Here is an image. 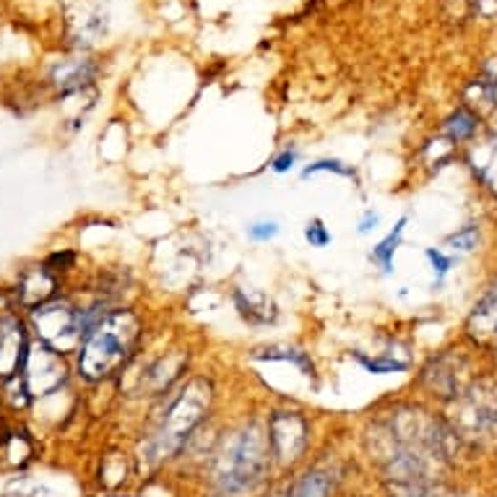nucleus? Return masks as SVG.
Listing matches in <instances>:
<instances>
[{
    "mask_svg": "<svg viewBox=\"0 0 497 497\" xmlns=\"http://www.w3.org/2000/svg\"><path fill=\"white\" fill-rule=\"evenodd\" d=\"M284 490H287V477H281V482L273 485V487H269L261 497H284Z\"/></svg>",
    "mask_w": 497,
    "mask_h": 497,
    "instance_id": "nucleus-30",
    "label": "nucleus"
},
{
    "mask_svg": "<svg viewBox=\"0 0 497 497\" xmlns=\"http://www.w3.org/2000/svg\"><path fill=\"white\" fill-rule=\"evenodd\" d=\"M273 471L266 424L245 419L217 443L206 477L214 497H250L269 485Z\"/></svg>",
    "mask_w": 497,
    "mask_h": 497,
    "instance_id": "nucleus-1",
    "label": "nucleus"
},
{
    "mask_svg": "<svg viewBox=\"0 0 497 497\" xmlns=\"http://www.w3.org/2000/svg\"><path fill=\"white\" fill-rule=\"evenodd\" d=\"M469 336L482 347H497V287H493L471 310L466 323Z\"/></svg>",
    "mask_w": 497,
    "mask_h": 497,
    "instance_id": "nucleus-11",
    "label": "nucleus"
},
{
    "mask_svg": "<svg viewBox=\"0 0 497 497\" xmlns=\"http://www.w3.org/2000/svg\"><path fill=\"white\" fill-rule=\"evenodd\" d=\"M305 237H308V242H310L313 248H325V245L331 242V232L325 229V225H323L320 219L308 222V226H305Z\"/></svg>",
    "mask_w": 497,
    "mask_h": 497,
    "instance_id": "nucleus-22",
    "label": "nucleus"
},
{
    "mask_svg": "<svg viewBox=\"0 0 497 497\" xmlns=\"http://www.w3.org/2000/svg\"><path fill=\"white\" fill-rule=\"evenodd\" d=\"M68 367L63 362V355L55 352L47 344H34L27 352V360L21 367V380H24V391L29 396H50L52 391H57L65 383Z\"/></svg>",
    "mask_w": 497,
    "mask_h": 497,
    "instance_id": "nucleus-7",
    "label": "nucleus"
},
{
    "mask_svg": "<svg viewBox=\"0 0 497 497\" xmlns=\"http://www.w3.org/2000/svg\"><path fill=\"white\" fill-rule=\"evenodd\" d=\"M474 11L485 19L497 16V0H474Z\"/></svg>",
    "mask_w": 497,
    "mask_h": 497,
    "instance_id": "nucleus-28",
    "label": "nucleus"
},
{
    "mask_svg": "<svg viewBox=\"0 0 497 497\" xmlns=\"http://www.w3.org/2000/svg\"><path fill=\"white\" fill-rule=\"evenodd\" d=\"M422 380H424V386L432 396L446 399V401H455L463 394V383H466L463 362L458 357H451V355H440L438 360H432L424 367Z\"/></svg>",
    "mask_w": 497,
    "mask_h": 497,
    "instance_id": "nucleus-9",
    "label": "nucleus"
},
{
    "mask_svg": "<svg viewBox=\"0 0 497 497\" xmlns=\"http://www.w3.org/2000/svg\"><path fill=\"white\" fill-rule=\"evenodd\" d=\"M453 430L461 440H482L497 430V394H487L482 388L466 391L455 399Z\"/></svg>",
    "mask_w": 497,
    "mask_h": 497,
    "instance_id": "nucleus-6",
    "label": "nucleus"
},
{
    "mask_svg": "<svg viewBox=\"0 0 497 497\" xmlns=\"http://www.w3.org/2000/svg\"><path fill=\"white\" fill-rule=\"evenodd\" d=\"M234 305H237L240 316L245 317L248 323H253V325L271 323L276 317V308H273L271 300L264 292H256V289H237L234 292Z\"/></svg>",
    "mask_w": 497,
    "mask_h": 497,
    "instance_id": "nucleus-15",
    "label": "nucleus"
},
{
    "mask_svg": "<svg viewBox=\"0 0 497 497\" xmlns=\"http://www.w3.org/2000/svg\"><path fill=\"white\" fill-rule=\"evenodd\" d=\"M29 344L21 320L13 316H0V380H11L21 372Z\"/></svg>",
    "mask_w": 497,
    "mask_h": 497,
    "instance_id": "nucleus-10",
    "label": "nucleus"
},
{
    "mask_svg": "<svg viewBox=\"0 0 497 497\" xmlns=\"http://www.w3.org/2000/svg\"><path fill=\"white\" fill-rule=\"evenodd\" d=\"M68 29H71V37L76 45H89L94 40H99L107 29V16L99 11V5H89L79 13H71L68 16Z\"/></svg>",
    "mask_w": 497,
    "mask_h": 497,
    "instance_id": "nucleus-14",
    "label": "nucleus"
},
{
    "mask_svg": "<svg viewBox=\"0 0 497 497\" xmlns=\"http://www.w3.org/2000/svg\"><path fill=\"white\" fill-rule=\"evenodd\" d=\"M269 446H271L273 469L279 474L294 471L310 448V422L302 411L276 409L266 419Z\"/></svg>",
    "mask_w": 497,
    "mask_h": 497,
    "instance_id": "nucleus-4",
    "label": "nucleus"
},
{
    "mask_svg": "<svg viewBox=\"0 0 497 497\" xmlns=\"http://www.w3.org/2000/svg\"><path fill=\"white\" fill-rule=\"evenodd\" d=\"M266 355H258V357H266V360H284L297 364L305 375H313V362L308 360L305 352L300 349H289V347H271V349H264Z\"/></svg>",
    "mask_w": 497,
    "mask_h": 497,
    "instance_id": "nucleus-19",
    "label": "nucleus"
},
{
    "mask_svg": "<svg viewBox=\"0 0 497 497\" xmlns=\"http://www.w3.org/2000/svg\"><path fill=\"white\" fill-rule=\"evenodd\" d=\"M378 222H380V217H378V214H372V211H367V214L362 217L360 232H362V234H364V232H370V229H375V226H378Z\"/></svg>",
    "mask_w": 497,
    "mask_h": 497,
    "instance_id": "nucleus-29",
    "label": "nucleus"
},
{
    "mask_svg": "<svg viewBox=\"0 0 497 497\" xmlns=\"http://www.w3.org/2000/svg\"><path fill=\"white\" fill-rule=\"evenodd\" d=\"M248 234L256 242H269V240H273L279 234V225L276 222H258V225L248 226Z\"/></svg>",
    "mask_w": 497,
    "mask_h": 497,
    "instance_id": "nucleus-25",
    "label": "nucleus"
},
{
    "mask_svg": "<svg viewBox=\"0 0 497 497\" xmlns=\"http://www.w3.org/2000/svg\"><path fill=\"white\" fill-rule=\"evenodd\" d=\"M479 172L485 175V180L490 182L497 190V146L487 149V157L479 162Z\"/></svg>",
    "mask_w": 497,
    "mask_h": 497,
    "instance_id": "nucleus-24",
    "label": "nucleus"
},
{
    "mask_svg": "<svg viewBox=\"0 0 497 497\" xmlns=\"http://www.w3.org/2000/svg\"><path fill=\"white\" fill-rule=\"evenodd\" d=\"M316 172H336V175H352V170H347L339 159H323V162H316V164H310L302 175L305 178H310V175H316Z\"/></svg>",
    "mask_w": 497,
    "mask_h": 497,
    "instance_id": "nucleus-23",
    "label": "nucleus"
},
{
    "mask_svg": "<svg viewBox=\"0 0 497 497\" xmlns=\"http://www.w3.org/2000/svg\"><path fill=\"white\" fill-rule=\"evenodd\" d=\"M427 258H430V264H432V271L438 273V279H443L446 273L451 271L453 266V258L451 256H446V253H440V250H427Z\"/></svg>",
    "mask_w": 497,
    "mask_h": 497,
    "instance_id": "nucleus-26",
    "label": "nucleus"
},
{
    "mask_svg": "<svg viewBox=\"0 0 497 497\" xmlns=\"http://www.w3.org/2000/svg\"><path fill=\"white\" fill-rule=\"evenodd\" d=\"M180 370V357H167V360L162 357V360L146 364V370H143V375H141V383H138L141 391H146L143 396H159V394H164V391L178 380Z\"/></svg>",
    "mask_w": 497,
    "mask_h": 497,
    "instance_id": "nucleus-13",
    "label": "nucleus"
},
{
    "mask_svg": "<svg viewBox=\"0 0 497 497\" xmlns=\"http://www.w3.org/2000/svg\"><path fill=\"white\" fill-rule=\"evenodd\" d=\"M341 482V469L333 463H313L287 477L284 497H333Z\"/></svg>",
    "mask_w": 497,
    "mask_h": 497,
    "instance_id": "nucleus-8",
    "label": "nucleus"
},
{
    "mask_svg": "<svg viewBox=\"0 0 497 497\" xmlns=\"http://www.w3.org/2000/svg\"><path fill=\"white\" fill-rule=\"evenodd\" d=\"M477 242H479V229H477V226H463V229H458L455 234H451V237L446 240V245H448L451 250H458V253L474 250Z\"/></svg>",
    "mask_w": 497,
    "mask_h": 497,
    "instance_id": "nucleus-21",
    "label": "nucleus"
},
{
    "mask_svg": "<svg viewBox=\"0 0 497 497\" xmlns=\"http://www.w3.org/2000/svg\"><path fill=\"white\" fill-rule=\"evenodd\" d=\"M474 131H477V115L471 112V110H466V107H461V110H455L451 118L446 120V136L451 138V141H466V138L474 136Z\"/></svg>",
    "mask_w": 497,
    "mask_h": 497,
    "instance_id": "nucleus-18",
    "label": "nucleus"
},
{
    "mask_svg": "<svg viewBox=\"0 0 497 497\" xmlns=\"http://www.w3.org/2000/svg\"><path fill=\"white\" fill-rule=\"evenodd\" d=\"M294 159H297L294 151H284V154H279V157L273 159V170H276V172H287V170L294 167Z\"/></svg>",
    "mask_w": 497,
    "mask_h": 497,
    "instance_id": "nucleus-27",
    "label": "nucleus"
},
{
    "mask_svg": "<svg viewBox=\"0 0 497 497\" xmlns=\"http://www.w3.org/2000/svg\"><path fill=\"white\" fill-rule=\"evenodd\" d=\"M55 287H57V281H55L52 271L47 266H37V269H29V271L21 276L16 297H19V302L24 308L34 310V308L45 305V302H50L55 297Z\"/></svg>",
    "mask_w": 497,
    "mask_h": 497,
    "instance_id": "nucleus-12",
    "label": "nucleus"
},
{
    "mask_svg": "<svg viewBox=\"0 0 497 497\" xmlns=\"http://www.w3.org/2000/svg\"><path fill=\"white\" fill-rule=\"evenodd\" d=\"M214 401V388L206 378H193L164 409L162 419L143 440V463L149 469H162L175 461L195 438L198 427L209 417Z\"/></svg>",
    "mask_w": 497,
    "mask_h": 497,
    "instance_id": "nucleus-2",
    "label": "nucleus"
},
{
    "mask_svg": "<svg viewBox=\"0 0 497 497\" xmlns=\"http://www.w3.org/2000/svg\"><path fill=\"white\" fill-rule=\"evenodd\" d=\"M141 339V320L134 310H110L81 344L79 370L91 383L110 380L134 360Z\"/></svg>",
    "mask_w": 497,
    "mask_h": 497,
    "instance_id": "nucleus-3",
    "label": "nucleus"
},
{
    "mask_svg": "<svg viewBox=\"0 0 497 497\" xmlns=\"http://www.w3.org/2000/svg\"><path fill=\"white\" fill-rule=\"evenodd\" d=\"M404 229H407V217H404V219H399V225L388 232V237H386V240H380V242L372 248V253H370V258H372V261L380 266V271L383 273L394 271V256H396V250H399V245H401Z\"/></svg>",
    "mask_w": 497,
    "mask_h": 497,
    "instance_id": "nucleus-17",
    "label": "nucleus"
},
{
    "mask_svg": "<svg viewBox=\"0 0 497 497\" xmlns=\"http://www.w3.org/2000/svg\"><path fill=\"white\" fill-rule=\"evenodd\" d=\"M357 360L364 364V370H370L372 375H388V372H404L409 367V362H396L388 357H364L357 355Z\"/></svg>",
    "mask_w": 497,
    "mask_h": 497,
    "instance_id": "nucleus-20",
    "label": "nucleus"
},
{
    "mask_svg": "<svg viewBox=\"0 0 497 497\" xmlns=\"http://www.w3.org/2000/svg\"><path fill=\"white\" fill-rule=\"evenodd\" d=\"M94 73H96V68L89 60H71L52 71V81L63 94H71V91L84 89L87 84H91Z\"/></svg>",
    "mask_w": 497,
    "mask_h": 497,
    "instance_id": "nucleus-16",
    "label": "nucleus"
},
{
    "mask_svg": "<svg viewBox=\"0 0 497 497\" xmlns=\"http://www.w3.org/2000/svg\"><path fill=\"white\" fill-rule=\"evenodd\" d=\"M32 323H34V331L40 333V341L60 355L73 352L79 344H84L81 310H76L65 300H50L45 305L34 308Z\"/></svg>",
    "mask_w": 497,
    "mask_h": 497,
    "instance_id": "nucleus-5",
    "label": "nucleus"
}]
</instances>
